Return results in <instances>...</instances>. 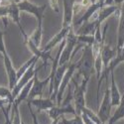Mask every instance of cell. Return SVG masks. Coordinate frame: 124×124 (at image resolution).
<instances>
[{"instance_id": "1", "label": "cell", "mask_w": 124, "mask_h": 124, "mask_svg": "<svg viewBox=\"0 0 124 124\" xmlns=\"http://www.w3.org/2000/svg\"><path fill=\"white\" fill-rule=\"evenodd\" d=\"M94 62L95 56L92 51V46L85 45L82 49L81 58L78 61V76H82V79L89 81L90 77L95 73Z\"/></svg>"}, {"instance_id": "2", "label": "cell", "mask_w": 124, "mask_h": 124, "mask_svg": "<svg viewBox=\"0 0 124 124\" xmlns=\"http://www.w3.org/2000/svg\"><path fill=\"white\" fill-rule=\"evenodd\" d=\"M4 33L0 30V53L2 55V59H3V63H4V67L6 70V74H7V78H8V85H9V88L13 89L17 84V70L14 69V66L12 64V61L10 59L7 50L5 47V43H4V39H3Z\"/></svg>"}, {"instance_id": "3", "label": "cell", "mask_w": 124, "mask_h": 124, "mask_svg": "<svg viewBox=\"0 0 124 124\" xmlns=\"http://www.w3.org/2000/svg\"><path fill=\"white\" fill-rule=\"evenodd\" d=\"M78 37L75 34V31L73 28V29H70V31L69 32V34L66 38V45L63 49V52H62V55H61V58L59 61V66L66 65L73 61V53H74L76 47L78 46Z\"/></svg>"}, {"instance_id": "4", "label": "cell", "mask_w": 124, "mask_h": 124, "mask_svg": "<svg viewBox=\"0 0 124 124\" xmlns=\"http://www.w3.org/2000/svg\"><path fill=\"white\" fill-rule=\"evenodd\" d=\"M18 4L19 10L20 11H24L27 12L29 14H32L36 19H37V26L39 27H43V19H44V15H45V11L47 9V5H36L33 4L32 2H30L29 0H22L20 1Z\"/></svg>"}, {"instance_id": "5", "label": "cell", "mask_w": 124, "mask_h": 124, "mask_svg": "<svg viewBox=\"0 0 124 124\" xmlns=\"http://www.w3.org/2000/svg\"><path fill=\"white\" fill-rule=\"evenodd\" d=\"M71 82L75 85L76 88L74 90V101H75V109H76V115H81V112L84 107H85V91H86V86H87V80L82 79L81 84L78 85L77 80L73 78Z\"/></svg>"}, {"instance_id": "6", "label": "cell", "mask_w": 124, "mask_h": 124, "mask_svg": "<svg viewBox=\"0 0 124 124\" xmlns=\"http://www.w3.org/2000/svg\"><path fill=\"white\" fill-rule=\"evenodd\" d=\"M36 64H37V62L33 63V65L28 69V70L26 71V73H25L21 78H20V79L17 81V84H16L15 87L12 89V97H13L14 100H15L16 97L19 95V93H20V91H21V89L28 84V82H30L31 80L34 78L35 75L38 74V71H40L41 69L45 67V65L42 64L40 67L36 68ZM45 68H46V67H45Z\"/></svg>"}, {"instance_id": "7", "label": "cell", "mask_w": 124, "mask_h": 124, "mask_svg": "<svg viewBox=\"0 0 124 124\" xmlns=\"http://www.w3.org/2000/svg\"><path fill=\"white\" fill-rule=\"evenodd\" d=\"M78 70V62H70V64L66 71V74L64 76V78L61 82V85H60V88H59V91H58V95H57V98H56V104L57 106H61L62 102H63V95H64V92L65 90L67 89L68 85H70V82L74 78V75L76 73V70Z\"/></svg>"}, {"instance_id": "8", "label": "cell", "mask_w": 124, "mask_h": 124, "mask_svg": "<svg viewBox=\"0 0 124 124\" xmlns=\"http://www.w3.org/2000/svg\"><path fill=\"white\" fill-rule=\"evenodd\" d=\"M98 113L97 115L101 121V124H106L108 122V120L110 119L111 115H110V112H111V99H110V90L108 88L105 89L104 92V95H103V99L100 106L98 107Z\"/></svg>"}, {"instance_id": "9", "label": "cell", "mask_w": 124, "mask_h": 124, "mask_svg": "<svg viewBox=\"0 0 124 124\" xmlns=\"http://www.w3.org/2000/svg\"><path fill=\"white\" fill-rule=\"evenodd\" d=\"M76 2H77V0H63V3H64V19H63V25H62V28H67V27L73 26Z\"/></svg>"}, {"instance_id": "10", "label": "cell", "mask_w": 124, "mask_h": 124, "mask_svg": "<svg viewBox=\"0 0 124 124\" xmlns=\"http://www.w3.org/2000/svg\"><path fill=\"white\" fill-rule=\"evenodd\" d=\"M49 82H50V77H48L44 80H40L38 78V74H36L34 77V82H33L32 88L30 90L29 97L27 100H32V99L37 98V97H42L44 87L49 84Z\"/></svg>"}, {"instance_id": "11", "label": "cell", "mask_w": 124, "mask_h": 124, "mask_svg": "<svg viewBox=\"0 0 124 124\" xmlns=\"http://www.w3.org/2000/svg\"><path fill=\"white\" fill-rule=\"evenodd\" d=\"M20 10H19V7H18V4L15 3V2H10L8 4V17H10L12 20H13V22L17 24L19 30H20V32H21L23 38H24V41L28 40L29 36L25 33V31H24V28L21 24V19H20Z\"/></svg>"}, {"instance_id": "12", "label": "cell", "mask_w": 124, "mask_h": 124, "mask_svg": "<svg viewBox=\"0 0 124 124\" xmlns=\"http://www.w3.org/2000/svg\"><path fill=\"white\" fill-rule=\"evenodd\" d=\"M103 7V4L100 3L99 1H97L96 3L94 4H90L86 10L85 11V13H82L81 17H79L76 22L73 23V27H76V26H80L82 23H85L86 21H89V20L92 18V17H94L95 14L98 12V10L101 9Z\"/></svg>"}, {"instance_id": "13", "label": "cell", "mask_w": 124, "mask_h": 124, "mask_svg": "<svg viewBox=\"0 0 124 124\" xmlns=\"http://www.w3.org/2000/svg\"><path fill=\"white\" fill-rule=\"evenodd\" d=\"M73 28H74L73 26L67 27V28H62L60 32H59L58 34H56L53 38H52V40L50 41V42L45 46V48L42 49V51L45 52V53H50L52 49H54L57 45L61 44V43L63 42V41L67 38L69 32L70 31V29H73Z\"/></svg>"}, {"instance_id": "14", "label": "cell", "mask_w": 124, "mask_h": 124, "mask_svg": "<svg viewBox=\"0 0 124 124\" xmlns=\"http://www.w3.org/2000/svg\"><path fill=\"white\" fill-rule=\"evenodd\" d=\"M67 113H70V114L76 115V109L70 103L66 106H57L56 105L53 108L48 110V115L52 119V121L56 120V119H60L65 114H67Z\"/></svg>"}, {"instance_id": "15", "label": "cell", "mask_w": 124, "mask_h": 124, "mask_svg": "<svg viewBox=\"0 0 124 124\" xmlns=\"http://www.w3.org/2000/svg\"><path fill=\"white\" fill-rule=\"evenodd\" d=\"M27 103L33 105L37 108V112H41V111H48L49 109L53 108L54 106H56L57 104L54 103V100L52 98H43V97H37L34 98L32 100H26Z\"/></svg>"}, {"instance_id": "16", "label": "cell", "mask_w": 124, "mask_h": 124, "mask_svg": "<svg viewBox=\"0 0 124 124\" xmlns=\"http://www.w3.org/2000/svg\"><path fill=\"white\" fill-rule=\"evenodd\" d=\"M100 55H101V60H102V64H103V71H105L110 64V62L114 59L117 55V50L116 47L115 48H111L108 45H103L101 52H100Z\"/></svg>"}, {"instance_id": "17", "label": "cell", "mask_w": 124, "mask_h": 124, "mask_svg": "<svg viewBox=\"0 0 124 124\" xmlns=\"http://www.w3.org/2000/svg\"><path fill=\"white\" fill-rule=\"evenodd\" d=\"M70 63H68L66 65H63V66H59L58 69H57V71L55 74V78H54V93L52 95V98L53 100H55L57 98V95H58V91H59V88H60V85H61V82L64 78V76L66 74V71L69 68Z\"/></svg>"}, {"instance_id": "18", "label": "cell", "mask_w": 124, "mask_h": 124, "mask_svg": "<svg viewBox=\"0 0 124 124\" xmlns=\"http://www.w3.org/2000/svg\"><path fill=\"white\" fill-rule=\"evenodd\" d=\"M119 9H120V6H116V5L104 6V7H102L101 9H99L98 12L96 13V16H95L96 17L95 20L97 21V24L100 26L103 21H105L108 17H110L111 15L116 13Z\"/></svg>"}, {"instance_id": "19", "label": "cell", "mask_w": 124, "mask_h": 124, "mask_svg": "<svg viewBox=\"0 0 124 124\" xmlns=\"http://www.w3.org/2000/svg\"><path fill=\"white\" fill-rule=\"evenodd\" d=\"M110 79H111V85H110V99H111V105L112 107L118 106L120 104V101L122 96L120 95L119 89L116 85L115 78H114V73L111 71L110 73Z\"/></svg>"}, {"instance_id": "20", "label": "cell", "mask_w": 124, "mask_h": 124, "mask_svg": "<svg viewBox=\"0 0 124 124\" xmlns=\"http://www.w3.org/2000/svg\"><path fill=\"white\" fill-rule=\"evenodd\" d=\"M97 27H100V26L97 24V21L95 19L92 20V21L89 20V21L82 23L81 26L79 27V29L75 31V34L77 36H79V35H94Z\"/></svg>"}, {"instance_id": "21", "label": "cell", "mask_w": 124, "mask_h": 124, "mask_svg": "<svg viewBox=\"0 0 124 124\" xmlns=\"http://www.w3.org/2000/svg\"><path fill=\"white\" fill-rule=\"evenodd\" d=\"M124 47V3L120 6V17H119V26L117 32V52L121 51Z\"/></svg>"}, {"instance_id": "22", "label": "cell", "mask_w": 124, "mask_h": 124, "mask_svg": "<svg viewBox=\"0 0 124 124\" xmlns=\"http://www.w3.org/2000/svg\"><path fill=\"white\" fill-rule=\"evenodd\" d=\"M33 82H34V78L31 80L30 82H28V84L21 89V91H20L19 95H18V96L16 97V99L14 100V103H13L14 105L19 106V104H20L21 102L26 101V100L28 99V97H29V93H30V90H31V88H32V85H33Z\"/></svg>"}, {"instance_id": "23", "label": "cell", "mask_w": 124, "mask_h": 124, "mask_svg": "<svg viewBox=\"0 0 124 124\" xmlns=\"http://www.w3.org/2000/svg\"><path fill=\"white\" fill-rule=\"evenodd\" d=\"M124 118V94L121 98V101H120V104L117 106V109L116 111L114 112L110 119L108 120V124H115L117 121H119L120 119H123Z\"/></svg>"}, {"instance_id": "24", "label": "cell", "mask_w": 124, "mask_h": 124, "mask_svg": "<svg viewBox=\"0 0 124 124\" xmlns=\"http://www.w3.org/2000/svg\"><path fill=\"white\" fill-rule=\"evenodd\" d=\"M42 35H43V27L37 26L36 30L33 32V34L29 37V39L31 40V42H32L36 47L40 48L41 42H42Z\"/></svg>"}, {"instance_id": "25", "label": "cell", "mask_w": 124, "mask_h": 124, "mask_svg": "<svg viewBox=\"0 0 124 124\" xmlns=\"http://www.w3.org/2000/svg\"><path fill=\"white\" fill-rule=\"evenodd\" d=\"M38 60H39V58L33 55V57L31 58L29 61H27L26 63H24V64H23L21 67H20V69L17 70V79L19 80V79H20V78H21V77H22V76H23V75L26 73V71L28 70V69H29L31 66L33 65V63H35V62H37Z\"/></svg>"}, {"instance_id": "26", "label": "cell", "mask_w": 124, "mask_h": 124, "mask_svg": "<svg viewBox=\"0 0 124 124\" xmlns=\"http://www.w3.org/2000/svg\"><path fill=\"white\" fill-rule=\"evenodd\" d=\"M0 98L6 99L9 101V104L14 103V99L12 97V90L10 88H6L4 86H0Z\"/></svg>"}, {"instance_id": "27", "label": "cell", "mask_w": 124, "mask_h": 124, "mask_svg": "<svg viewBox=\"0 0 124 124\" xmlns=\"http://www.w3.org/2000/svg\"><path fill=\"white\" fill-rule=\"evenodd\" d=\"M77 37H78V42L84 44V45L92 46L95 42L94 35H79Z\"/></svg>"}, {"instance_id": "28", "label": "cell", "mask_w": 124, "mask_h": 124, "mask_svg": "<svg viewBox=\"0 0 124 124\" xmlns=\"http://www.w3.org/2000/svg\"><path fill=\"white\" fill-rule=\"evenodd\" d=\"M59 124H85L82 121L81 116L79 115H76L73 119H66L64 116L61 117Z\"/></svg>"}, {"instance_id": "29", "label": "cell", "mask_w": 124, "mask_h": 124, "mask_svg": "<svg viewBox=\"0 0 124 124\" xmlns=\"http://www.w3.org/2000/svg\"><path fill=\"white\" fill-rule=\"evenodd\" d=\"M81 113H85V114L89 118V119H91L93 122H95L96 124H101V121H100V119H99V117H98V115L97 114H95V113L92 111V110H90V109H88L86 106L85 107H84V109H82V112Z\"/></svg>"}, {"instance_id": "30", "label": "cell", "mask_w": 124, "mask_h": 124, "mask_svg": "<svg viewBox=\"0 0 124 124\" xmlns=\"http://www.w3.org/2000/svg\"><path fill=\"white\" fill-rule=\"evenodd\" d=\"M49 3L51 5V8L53 9V11H55L56 13H59L60 9H59V2H58V0H49Z\"/></svg>"}, {"instance_id": "31", "label": "cell", "mask_w": 124, "mask_h": 124, "mask_svg": "<svg viewBox=\"0 0 124 124\" xmlns=\"http://www.w3.org/2000/svg\"><path fill=\"white\" fill-rule=\"evenodd\" d=\"M27 105L29 107V111L31 113V116H32V119H33V123L34 124H39V121H38V118H37V115H36V113L33 111L32 109V105L29 104V103H27Z\"/></svg>"}, {"instance_id": "32", "label": "cell", "mask_w": 124, "mask_h": 124, "mask_svg": "<svg viewBox=\"0 0 124 124\" xmlns=\"http://www.w3.org/2000/svg\"><path fill=\"white\" fill-rule=\"evenodd\" d=\"M81 118H82V121H84V123L85 124H96L95 122H93V121H92L91 119H89L85 114V113H81Z\"/></svg>"}, {"instance_id": "33", "label": "cell", "mask_w": 124, "mask_h": 124, "mask_svg": "<svg viewBox=\"0 0 124 124\" xmlns=\"http://www.w3.org/2000/svg\"><path fill=\"white\" fill-rule=\"evenodd\" d=\"M124 3V0H114V5L116 6H121Z\"/></svg>"}, {"instance_id": "34", "label": "cell", "mask_w": 124, "mask_h": 124, "mask_svg": "<svg viewBox=\"0 0 124 124\" xmlns=\"http://www.w3.org/2000/svg\"><path fill=\"white\" fill-rule=\"evenodd\" d=\"M61 119V118H60ZM60 119H56V120H53L52 121V123L51 124H59V122H60Z\"/></svg>"}, {"instance_id": "35", "label": "cell", "mask_w": 124, "mask_h": 124, "mask_svg": "<svg viewBox=\"0 0 124 124\" xmlns=\"http://www.w3.org/2000/svg\"><path fill=\"white\" fill-rule=\"evenodd\" d=\"M89 1H90L91 4H94V3H96V2L98 1V0H89Z\"/></svg>"}, {"instance_id": "36", "label": "cell", "mask_w": 124, "mask_h": 124, "mask_svg": "<svg viewBox=\"0 0 124 124\" xmlns=\"http://www.w3.org/2000/svg\"><path fill=\"white\" fill-rule=\"evenodd\" d=\"M20 1H22V0H16V1H15V3H19Z\"/></svg>"}, {"instance_id": "37", "label": "cell", "mask_w": 124, "mask_h": 124, "mask_svg": "<svg viewBox=\"0 0 124 124\" xmlns=\"http://www.w3.org/2000/svg\"><path fill=\"white\" fill-rule=\"evenodd\" d=\"M21 124H25V122H24V121L22 120V121H21Z\"/></svg>"}, {"instance_id": "38", "label": "cell", "mask_w": 124, "mask_h": 124, "mask_svg": "<svg viewBox=\"0 0 124 124\" xmlns=\"http://www.w3.org/2000/svg\"><path fill=\"white\" fill-rule=\"evenodd\" d=\"M0 58H2V55H1V53H0Z\"/></svg>"}, {"instance_id": "39", "label": "cell", "mask_w": 124, "mask_h": 124, "mask_svg": "<svg viewBox=\"0 0 124 124\" xmlns=\"http://www.w3.org/2000/svg\"><path fill=\"white\" fill-rule=\"evenodd\" d=\"M123 119H124V118H123Z\"/></svg>"}]
</instances>
